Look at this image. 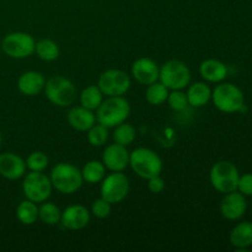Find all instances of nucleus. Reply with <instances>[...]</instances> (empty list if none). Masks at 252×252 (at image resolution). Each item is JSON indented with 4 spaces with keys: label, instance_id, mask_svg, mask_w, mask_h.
Wrapping results in <instances>:
<instances>
[{
    "label": "nucleus",
    "instance_id": "obj_1",
    "mask_svg": "<svg viewBox=\"0 0 252 252\" xmlns=\"http://www.w3.org/2000/svg\"><path fill=\"white\" fill-rule=\"evenodd\" d=\"M130 113L129 102L122 96H108L96 108V121L107 128L126 122Z\"/></svg>",
    "mask_w": 252,
    "mask_h": 252
},
{
    "label": "nucleus",
    "instance_id": "obj_2",
    "mask_svg": "<svg viewBox=\"0 0 252 252\" xmlns=\"http://www.w3.org/2000/svg\"><path fill=\"white\" fill-rule=\"evenodd\" d=\"M129 165L139 177L149 180L159 176L162 170V161L159 155L148 148H138L129 154Z\"/></svg>",
    "mask_w": 252,
    "mask_h": 252
},
{
    "label": "nucleus",
    "instance_id": "obj_3",
    "mask_svg": "<svg viewBox=\"0 0 252 252\" xmlns=\"http://www.w3.org/2000/svg\"><path fill=\"white\" fill-rule=\"evenodd\" d=\"M49 179L52 186L63 194L75 193L84 182L80 170L68 162H61L56 165L52 170Z\"/></svg>",
    "mask_w": 252,
    "mask_h": 252
},
{
    "label": "nucleus",
    "instance_id": "obj_4",
    "mask_svg": "<svg viewBox=\"0 0 252 252\" xmlns=\"http://www.w3.org/2000/svg\"><path fill=\"white\" fill-rule=\"evenodd\" d=\"M212 100L219 111L225 113L238 112L245 106L244 93L230 83H223L217 86L212 91Z\"/></svg>",
    "mask_w": 252,
    "mask_h": 252
},
{
    "label": "nucleus",
    "instance_id": "obj_5",
    "mask_svg": "<svg viewBox=\"0 0 252 252\" xmlns=\"http://www.w3.org/2000/svg\"><path fill=\"white\" fill-rule=\"evenodd\" d=\"M47 98L53 105L59 107H68L73 105L76 98V88L69 79L56 75L49 78L44 85Z\"/></svg>",
    "mask_w": 252,
    "mask_h": 252
},
{
    "label": "nucleus",
    "instance_id": "obj_6",
    "mask_svg": "<svg viewBox=\"0 0 252 252\" xmlns=\"http://www.w3.org/2000/svg\"><path fill=\"white\" fill-rule=\"evenodd\" d=\"M239 170L233 162L221 160L213 165L209 174L211 184L220 193L236 191L239 182Z\"/></svg>",
    "mask_w": 252,
    "mask_h": 252
},
{
    "label": "nucleus",
    "instance_id": "obj_7",
    "mask_svg": "<svg viewBox=\"0 0 252 252\" xmlns=\"http://www.w3.org/2000/svg\"><path fill=\"white\" fill-rule=\"evenodd\" d=\"M52 182L42 171H31L25 175L22 182V191L25 197L34 203H43L52 193Z\"/></svg>",
    "mask_w": 252,
    "mask_h": 252
},
{
    "label": "nucleus",
    "instance_id": "obj_8",
    "mask_svg": "<svg viewBox=\"0 0 252 252\" xmlns=\"http://www.w3.org/2000/svg\"><path fill=\"white\" fill-rule=\"evenodd\" d=\"M160 83L169 90H182L189 85L191 71L181 61H169L160 68Z\"/></svg>",
    "mask_w": 252,
    "mask_h": 252
},
{
    "label": "nucleus",
    "instance_id": "obj_9",
    "mask_svg": "<svg viewBox=\"0 0 252 252\" xmlns=\"http://www.w3.org/2000/svg\"><path fill=\"white\" fill-rule=\"evenodd\" d=\"M129 193V181L122 171H112L108 176L103 177L101 185V197L110 202L111 204H117L122 202Z\"/></svg>",
    "mask_w": 252,
    "mask_h": 252
},
{
    "label": "nucleus",
    "instance_id": "obj_10",
    "mask_svg": "<svg viewBox=\"0 0 252 252\" xmlns=\"http://www.w3.org/2000/svg\"><path fill=\"white\" fill-rule=\"evenodd\" d=\"M36 42L26 32H12L6 34L1 42V49L5 54L15 59L30 57L34 52Z\"/></svg>",
    "mask_w": 252,
    "mask_h": 252
},
{
    "label": "nucleus",
    "instance_id": "obj_11",
    "mask_svg": "<svg viewBox=\"0 0 252 252\" xmlns=\"http://www.w3.org/2000/svg\"><path fill=\"white\" fill-rule=\"evenodd\" d=\"M97 86L106 96H123L129 90L130 79L120 69H110L101 74Z\"/></svg>",
    "mask_w": 252,
    "mask_h": 252
},
{
    "label": "nucleus",
    "instance_id": "obj_12",
    "mask_svg": "<svg viewBox=\"0 0 252 252\" xmlns=\"http://www.w3.org/2000/svg\"><path fill=\"white\" fill-rule=\"evenodd\" d=\"M248 209L245 196L238 191L225 193L220 203V213L228 220H238Z\"/></svg>",
    "mask_w": 252,
    "mask_h": 252
},
{
    "label": "nucleus",
    "instance_id": "obj_13",
    "mask_svg": "<svg viewBox=\"0 0 252 252\" xmlns=\"http://www.w3.org/2000/svg\"><path fill=\"white\" fill-rule=\"evenodd\" d=\"M102 162L111 171H123L129 165V153L123 145L111 144L103 150Z\"/></svg>",
    "mask_w": 252,
    "mask_h": 252
},
{
    "label": "nucleus",
    "instance_id": "obj_14",
    "mask_svg": "<svg viewBox=\"0 0 252 252\" xmlns=\"http://www.w3.org/2000/svg\"><path fill=\"white\" fill-rule=\"evenodd\" d=\"M26 161L14 153L0 154V176L7 180H17L25 176Z\"/></svg>",
    "mask_w": 252,
    "mask_h": 252
},
{
    "label": "nucleus",
    "instance_id": "obj_15",
    "mask_svg": "<svg viewBox=\"0 0 252 252\" xmlns=\"http://www.w3.org/2000/svg\"><path fill=\"white\" fill-rule=\"evenodd\" d=\"M61 221L62 225L68 230H80L85 228L90 221V213L86 207L75 204L62 212Z\"/></svg>",
    "mask_w": 252,
    "mask_h": 252
},
{
    "label": "nucleus",
    "instance_id": "obj_16",
    "mask_svg": "<svg viewBox=\"0 0 252 252\" xmlns=\"http://www.w3.org/2000/svg\"><path fill=\"white\" fill-rule=\"evenodd\" d=\"M160 69L150 58H140L133 63L132 75L142 85H150L159 79Z\"/></svg>",
    "mask_w": 252,
    "mask_h": 252
},
{
    "label": "nucleus",
    "instance_id": "obj_17",
    "mask_svg": "<svg viewBox=\"0 0 252 252\" xmlns=\"http://www.w3.org/2000/svg\"><path fill=\"white\" fill-rule=\"evenodd\" d=\"M68 123L70 125L71 128L79 132H86L90 129L96 122V116L94 112L89 108L83 107V106H78V107H73L68 112L66 116Z\"/></svg>",
    "mask_w": 252,
    "mask_h": 252
},
{
    "label": "nucleus",
    "instance_id": "obj_18",
    "mask_svg": "<svg viewBox=\"0 0 252 252\" xmlns=\"http://www.w3.org/2000/svg\"><path fill=\"white\" fill-rule=\"evenodd\" d=\"M46 85V79L38 71H26L17 80L20 93L26 96H36Z\"/></svg>",
    "mask_w": 252,
    "mask_h": 252
},
{
    "label": "nucleus",
    "instance_id": "obj_19",
    "mask_svg": "<svg viewBox=\"0 0 252 252\" xmlns=\"http://www.w3.org/2000/svg\"><path fill=\"white\" fill-rule=\"evenodd\" d=\"M199 74L209 83H220L228 75V68L218 59H207L199 66Z\"/></svg>",
    "mask_w": 252,
    "mask_h": 252
},
{
    "label": "nucleus",
    "instance_id": "obj_20",
    "mask_svg": "<svg viewBox=\"0 0 252 252\" xmlns=\"http://www.w3.org/2000/svg\"><path fill=\"white\" fill-rule=\"evenodd\" d=\"M229 240L238 251H245L252 246V221H243L234 226Z\"/></svg>",
    "mask_w": 252,
    "mask_h": 252
},
{
    "label": "nucleus",
    "instance_id": "obj_21",
    "mask_svg": "<svg viewBox=\"0 0 252 252\" xmlns=\"http://www.w3.org/2000/svg\"><path fill=\"white\" fill-rule=\"evenodd\" d=\"M186 95L189 105L192 107H203L212 98V90L207 84L194 83L189 86Z\"/></svg>",
    "mask_w": 252,
    "mask_h": 252
},
{
    "label": "nucleus",
    "instance_id": "obj_22",
    "mask_svg": "<svg viewBox=\"0 0 252 252\" xmlns=\"http://www.w3.org/2000/svg\"><path fill=\"white\" fill-rule=\"evenodd\" d=\"M16 217L20 223L24 225H32L38 219V207L34 202L26 199L17 207Z\"/></svg>",
    "mask_w": 252,
    "mask_h": 252
},
{
    "label": "nucleus",
    "instance_id": "obj_23",
    "mask_svg": "<svg viewBox=\"0 0 252 252\" xmlns=\"http://www.w3.org/2000/svg\"><path fill=\"white\" fill-rule=\"evenodd\" d=\"M106 174V167L103 162L97 161V160H93L89 161L88 164L84 166L81 170V175H83V180L88 184H98L103 180Z\"/></svg>",
    "mask_w": 252,
    "mask_h": 252
},
{
    "label": "nucleus",
    "instance_id": "obj_24",
    "mask_svg": "<svg viewBox=\"0 0 252 252\" xmlns=\"http://www.w3.org/2000/svg\"><path fill=\"white\" fill-rule=\"evenodd\" d=\"M102 96L103 94L98 89V86L91 85L84 89L80 94V103L83 107L89 108V110L94 111L100 106L102 102Z\"/></svg>",
    "mask_w": 252,
    "mask_h": 252
},
{
    "label": "nucleus",
    "instance_id": "obj_25",
    "mask_svg": "<svg viewBox=\"0 0 252 252\" xmlns=\"http://www.w3.org/2000/svg\"><path fill=\"white\" fill-rule=\"evenodd\" d=\"M34 52L37 53V56L42 59V61L46 62H52L56 61L59 56V47L58 44L54 41L48 38L41 39L36 43L34 47Z\"/></svg>",
    "mask_w": 252,
    "mask_h": 252
},
{
    "label": "nucleus",
    "instance_id": "obj_26",
    "mask_svg": "<svg viewBox=\"0 0 252 252\" xmlns=\"http://www.w3.org/2000/svg\"><path fill=\"white\" fill-rule=\"evenodd\" d=\"M167 96H169V89L164 84L158 83V81L150 84L147 90V94H145L148 102L154 106L164 103L167 100Z\"/></svg>",
    "mask_w": 252,
    "mask_h": 252
},
{
    "label": "nucleus",
    "instance_id": "obj_27",
    "mask_svg": "<svg viewBox=\"0 0 252 252\" xmlns=\"http://www.w3.org/2000/svg\"><path fill=\"white\" fill-rule=\"evenodd\" d=\"M113 139L117 144L123 145V147H128L132 144L135 139V129L132 125L128 123H121V125L116 126L115 133H113Z\"/></svg>",
    "mask_w": 252,
    "mask_h": 252
},
{
    "label": "nucleus",
    "instance_id": "obj_28",
    "mask_svg": "<svg viewBox=\"0 0 252 252\" xmlns=\"http://www.w3.org/2000/svg\"><path fill=\"white\" fill-rule=\"evenodd\" d=\"M62 212L53 203H43L38 208V218L47 225H57L61 221Z\"/></svg>",
    "mask_w": 252,
    "mask_h": 252
},
{
    "label": "nucleus",
    "instance_id": "obj_29",
    "mask_svg": "<svg viewBox=\"0 0 252 252\" xmlns=\"http://www.w3.org/2000/svg\"><path fill=\"white\" fill-rule=\"evenodd\" d=\"M108 139V128L102 125H94L88 130V140L94 147H102Z\"/></svg>",
    "mask_w": 252,
    "mask_h": 252
},
{
    "label": "nucleus",
    "instance_id": "obj_30",
    "mask_svg": "<svg viewBox=\"0 0 252 252\" xmlns=\"http://www.w3.org/2000/svg\"><path fill=\"white\" fill-rule=\"evenodd\" d=\"M26 166L31 171H43L48 166V158L44 153L34 152L26 160Z\"/></svg>",
    "mask_w": 252,
    "mask_h": 252
},
{
    "label": "nucleus",
    "instance_id": "obj_31",
    "mask_svg": "<svg viewBox=\"0 0 252 252\" xmlns=\"http://www.w3.org/2000/svg\"><path fill=\"white\" fill-rule=\"evenodd\" d=\"M167 102H169L170 107L174 111H177V112L185 110L189 106L187 95L185 93H182L181 90H172V93H169Z\"/></svg>",
    "mask_w": 252,
    "mask_h": 252
},
{
    "label": "nucleus",
    "instance_id": "obj_32",
    "mask_svg": "<svg viewBox=\"0 0 252 252\" xmlns=\"http://www.w3.org/2000/svg\"><path fill=\"white\" fill-rule=\"evenodd\" d=\"M91 213H93L96 218H100V219L107 218V217L111 214V203L101 197L100 199L94 202L93 208H91Z\"/></svg>",
    "mask_w": 252,
    "mask_h": 252
},
{
    "label": "nucleus",
    "instance_id": "obj_33",
    "mask_svg": "<svg viewBox=\"0 0 252 252\" xmlns=\"http://www.w3.org/2000/svg\"><path fill=\"white\" fill-rule=\"evenodd\" d=\"M236 189L244 196H252V174H245L239 177Z\"/></svg>",
    "mask_w": 252,
    "mask_h": 252
},
{
    "label": "nucleus",
    "instance_id": "obj_34",
    "mask_svg": "<svg viewBox=\"0 0 252 252\" xmlns=\"http://www.w3.org/2000/svg\"><path fill=\"white\" fill-rule=\"evenodd\" d=\"M148 189L153 193H160V192L164 191L165 189V181L159 176L152 177V179L148 180Z\"/></svg>",
    "mask_w": 252,
    "mask_h": 252
},
{
    "label": "nucleus",
    "instance_id": "obj_35",
    "mask_svg": "<svg viewBox=\"0 0 252 252\" xmlns=\"http://www.w3.org/2000/svg\"><path fill=\"white\" fill-rule=\"evenodd\" d=\"M0 144H1V134H0Z\"/></svg>",
    "mask_w": 252,
    "mask_h": 252
},
{
    "label": "nucleus",
    "instance_id": "obj_36",
    "mask_svg": "<svg viewBox=\"0 0 252 252\" xmlns=\"http://www.w3.org/2000/svg\"><path fill=\"white\" fill-rule=\"evenodd\" d=\"M0 49H1V46H0Z\"/></svg>",
    "mask_w": 252,
    "mask_h": 252
}]
</instances>
